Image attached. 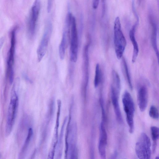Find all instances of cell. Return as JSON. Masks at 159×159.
I'll return each mask as SVG.
<instances>
[{
	"instance_id": "1",
	"label": "cell",
	"mask_w": 159,
	"mask_h": 159,
	"mask_svg": "<svg viewBox=\"0 0 159 159\" xmlns=\"http://www.w3.org/2000/svg\"><path fill=\"white\" fill-rule=\"evenodd\" d=\"M17 27L13 28L10 32V46L7 54L6 61V78L10 84H11L14 80V65L16 44V33Z\"/></svg>"
},
{
	"instance_id": "2",
	"label": "cell",
	"mask_w": 159,
	"mask_h": 159,
	"mask_svg": "<svg viewBox=\"0 0 159 159\" xmlns=\"http://www.w3.org/2000/svg\"><path fill=\"white\" fill-rule=\"evenodd\" d=\"M18 104V97L16 90V85L14 84L11 90L10 100L7 111L5 128L6 136H8L12 130L15 123Z\"/></svg>"
},
{
	"instance_id": "3",
	"label": "cell",
	"mask_w": 159,
	"mask_h": 159,
	"mask_svg": "<svg viewBox=\"0 0 159 159\" xmlns=\"http://www.w3.org/2000/svg\"><path fill=\"white\" fill-rule=\"evenodd\" d=\"M114 44L116 57L121 58L126 45V41L122 32L120 18L116 17L114 24Z\"/></svg>"
},
{
	"instance_id": "4",
	"label": "cell",
	"mask_w": 159,
	"mask_h": 159,
	"mask_svg": "<svg viewBox=\"0 0 159 159\" xmlns=\"http://www.w3.org/2000/svg\"><path fill=\"white\" fill-rule=\"evenodd\" d=\"M122 101L126 121L129 127V131L130 133H132L134 129V117L135 107L133 99L128 91H125L124 93Z\"/></svg>"
},
{
	"instance_id": "5",
	"label": "cell",
	"mask_w": 159,
	"mask_h": 159,
	"mask_svg": "<svg viewBox=\"0 0 159 159\" xmlns=\"http://www.w3.org/2000/svg\"><path fill=\"white\" fill-rule=\"evenodd\" d=\"M151 146L149 137L145 133H142L135 146V151L139 159H150L151 155Z\"/></svg>"
},
{
	"instance_id": "6",
	"label": "cell",
	"mask_w": 159,
	"mask_h": 159,
	"mask_svg": "<svg viewBox=\"0 0 159 159\" xmlns=\"http://www.w3.org/2000/svg\"><path fill=\"white\" fill-rule=\"evenodd\" d=\"M120 83L117 81L112 82L111 88V98L116 119L120 123L123 122V119L119 102Z\"/></svg>"
},
{
	"instance_id": "7",
	"label": "cell",
	"mask_w": 159,
	"mask_h": 159,
	"mask_svg": "<svg viewBox=\"0 0 159 159\" xmlns=\"http://www.w3.org/2000/svg\"><path fill=\"white\" fill-rule=\"evenodd\" d=\"M70 26V57L71 62L75 63L77 59L78 40L75 19L73 16L72 18Z\"/></svg>"
},
{
	"instance_id": "8",
	"label": "cell",
	"mask_w": 159,
	"mask_h": 159,
	"mask_svg": "<svg viewBox=\"0 0 159 159\" xmlns=\"http://www.w3.org/2000/svg\"><path fill=\"white\" fill-rule=\"evenodd\" d=\"M41 0H35L31 9L28 22V33L30 36L34 35L41 6Z\"/></svg>"
},
{
	"instance_id": "9",
	"label": "cell",
	"mask_w": 159,
	"mask_h": 159,
	"mask_svg": "<svg viewBox=\"0 0 159 159\" xmlns=\"http://www.w3.org/2000/svg\"><path fill=\"white\" fill-rule=\"evenodd\" d=\"M52 25L50 22L47 23L41 41L37 48V53L38 61H41L46 52L49 40L52 30Z\"/></svg>"
},
{
	"instance_id": "10",
	"label": "cell",
	"mask_w": 159,
	"mask_h": 159,
	"mask_svg": "<svg viewBox=\"0 0 159 159\" xmlns=\"http://www.w3.org/2000/svg\"><path fill=\"white\" fill-rule=\"evenodd\" d=\"M89 45H86L84 48L83 51V80L82 91L84 97L86 95L87 87L89 81Z\"/></svg>"
},
{
	"instance_id": "11",
	"label": "cell",
	"mask_w": 159,
	"mask_h": 159,
	"mask_svg": "<svg viewBox=\"0 0 159 159\" xmlns=\"http://www.w3.org/2000/svg\"><path fill=\"white\" fill-rule=\"evenodd\" d=\"M57 110L56 122L51 145L48 156V158L49 159H53V158L55 155V148L58 142V128L59 125V119L61 106V102L60 101H57Z\"/></svg>"
},
{
	"instance_id": "12",
	"label": "cell",
	"mask_w": 159,
	"mask_h": 159,
	"mask_svg": "<svg viewBox=\"0 0 159 159\" xmlns=\"http://www.w3.org/2000/svg\"><path fill=\"white\" fill-rule=\"evenodd\" d=\"M99 130L98 151L101 158L102 159H105L106 148L107 143V134L103 121L102 122L100 125Z\"/></svg>"
},
{
	"instance_id": "13",
	"label": "cell",
	"mask_w": 159,
	"mask_h": 159,
	"mask_svg": "<svg viewBox=\"0 0 159 159\" xmlns=\"http://www.w3.org/2000/svg\"><path fill=\"white\" fill-rule=\"evenodd\" d=\"M137 99L138 105L141 111H144L147 106L148 101V92L146 87L142 85L139 89Z\"/></svg>"
},
{
	"instance_id": "14",
	"label": "cell",
	"mask_w": 159,
	"mask_h": 159,
	"mask_svg": "<svg viewBox=\"0 0 159 159\" xmlns=\"http://www.w3.org/2000/svg\"><path fill=\"white\" fill-rule=\"evenodd\" d=\"M138 24L139 23L136 22L129 32L130 39L133 46V52L132 58V61L133 63L135 61L139 52V46L135 37L136 29Z\"/></svg>"
},
{
	"instance_id": "15",
	"label": "cell",
	"mask_w": 159,
	"mask_h": 159,
	"mask_svg": "<svg viewBox=\"0 0 159 159\" xmlns=\"http://www.w3.org/2000/svg\"><path fill=\"white\" fill-rule=\"evenodd\" d=\"M150 20L152 26V33L151 35L152 45L158 61L159 52L157 45V27L156 24L152 19L151 18Z\"/></svg>"
},
{
	"instance_id": "16",
	"label": "cell",
	"mask_w": 159,
	"mask_h": 159,
	"mask_svg": "<svg viewBox=\"0 0 159 159\" xmlns=\"http://www.w3.org/2000/svg\"><path fill=\"white\" fill-rule=\"evenodd\" d=\"M67 31L63 32L62 39L59 47V54L61 59L63 60L65 57L67 42Z\"/></svg>"
},
{
	"instance_id": "17",
	"label": "cell",
	"mask_w": 159,
	"mask_h": 159,
	"mask_svg": "<svg viewBox=\"0 0 159 159\" xmlns=\"http://www.w3.org/2000/svg\"><path fill=\"white\" fill-rule=\"evenodd\" d=\"M33 134V131L32 128H30L28 130L27 137L19 154V157L20 158H22L24 157L32 137Z\"/></svg>"
},
{
	"instance_id": "18",
	"label": "cell",
	"mask_w": 159,
	"mask_h": 159,
	"mask_svg": "<svg viewBox=\"0 0 159 159\" xmlns=\"http://www.w3.org/2000/svg\"><path fill=\"white\" fill-rule=\"evenodd\" d=\"M67 117H66L63 122L60 134V136L58 142V144L57 149V157L58 158L59 157L61 156L62 148V138L63 134V132L66 124L67 120Z\"/></svg>"
},
{
	"instance_id": "19",
	"label": "cell",
	"mask_w": 159,
	"mask_h": 159,
	"mask_svg": "<svg viewBox=\"0 0 159 159\" xmlns=\"http://www.w3.org/2000/svg\"><path fill=\"white\" fill-rule=\"evenodd\" d=\"M122 63L123 70L124 72V74H125V75L126 77V80H127L128 85L130 89L131 90H132L133 89V87L131 82L130 75L129 72V70L127 64L126 63V61L124 58H123L122 59Z\"/></svg>"
},
{
	"instance_id": "20",
	"label": "cell",
	"mask_w": 159,
	"mask_h": 159,
	"mask_svg": "<svg viewBox=\"0 0 159 159\" xmlns=\"http://www.w3.org/2000/svg\"><path fill=\"white\" fill-rule=\"evenodd\" d=\"M152 139L153 141L152 150L154 152L156 147L157 141L159 139V128L155 126H152L150 128Z\"/></svg>"
},
{
	"instance_id": "21",
	"label": "cell",
	"mask_w": 159,
	"mask_h": 159,
	"mask_svg": "<svg viewBox=\"0 0 159 159\" xmlns=\"http://www.w3.org/2000/svg\"><path fill=\"white\" fill-rule=\"evenodd\" d=\"M102 73L101 69L99 64H96L95 67V75L94 80V84L95 88L99 85L101 80Z\"/></svg>"
},
{
	"instance_id": "22",
	"label": "cell",
	"mask_w": 159,
	"mask_h": 159,
	"mask_svg": "<svg viewBox=\"0 0 159 159\" xmlns=\"http://www.w3.org/2000/svg\"><path fill=\"white\" fill-rule=\"evenodd\" d=\"M71 117L70 114L69 118L68 121L66 128V130L65 134V157L67 158L68 155V139L69 137V132L70 130V124L71 121Z\"/></svg>"
},
{
	"instance_id": "23",
	"label": "cell",
	"mask_w": 159,
	"mask_h": 159,
	"mask_svg": "<svg viewBox=\"0 0 159 159\" xmlns=\"http://www.w3.org/2000/svg\"><path fill=\"white\" fill-rule=\"evenodd\" d=\"M149 115L150 116L154 119H157L159 117L158 111L154 106H152L150 108L149 111Z\"/></svg>"
},
{
	"instance_id": "24",
	"label": "cell",
	"mask_w": 159,
	"mask_h": 159,
	"mask_svg": "<svg viewBox=\"0 0 159 159\" xmlns=\"http://www.w3.org/2000/svg\"><path fill=\"white\" fill-rule=\"evenodd\" d=\"M99 101L102 111V121L104 122L106 120V115L105 110L104 108L103 102L102 98H100Z\"/></svg>"
},
{
	"instance_id": "25",
	"label": "cell",
	"mask_w": 159,
	"mask_h": 159,
	"mask_svg": "<svg viewBox=\"0 0 159 159\" xmlns=\"http://www.w3.org/2000/svg\"><path fill=\"white\" fill-rule=\"evenodd\" d=\"M53 0H48L47 2V11L48 13L50 12Z\"/></svg>"
},
{
	"instance_id": "26",
	"label": "cell",
	"mask_w": 159,
	"mask_h": 159,
	"mask_svg": "<svg viewBox=\"0 0 159 159\" xmlns=\"http://www.w3.org/2000/svg\"><path fill=\"white\" fill-rule=\"evenodd\" d=\"M99 0H93V9H96L98 6Z\"/></svg>"
},
{
	"instance_id": "27",
	"label": "cell",
	"mask_w": 159,
	"mask_h": 159,
	"mask_svg": "<svg viewBox=\"0 0 159 159\" xmlns=\"http://www.w3.org/2000/svg\"><path fill=\"white\" fill-rule=\"evenodd\" d=\"M4 38L2 37L0 39V50L1 49L4 42Z\"/></svg>"
},
{
	"instance_id": "28",
	"label": "cell",
	"mask_w": 159,
	"mask_h": 159,
	"mask_svg": "<svg viewBox=\"0 0 159 159\" xmlns=\"http://www.w3.org/2000/svg\"><path fill=\"white\" fill-rule=\"evenodd\" d=\"M138 0L139 3H140L141 2V0Z\"/></svg>"
},
{
	"instance_id": "29",
	"label": "cell",
	"mask_w": 159,
	"mask_h": 159,
	"mask_svg": "<svg viewBox=\"0 0 159 159\" xmlns=\"http://www.w3.org/2000/svg\"><path fill=\"white\" fill-rule=\"evenodd\" d=\"M159 158L158 156H157V157H156V158L158 159Z\"/></svg>"
}]
</instances>
